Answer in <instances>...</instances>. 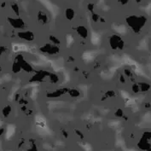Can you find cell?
Instances as JSON below:
<instances>
[{"mask_svg":"<svg viewBox=\"0 0 151 151\" xmlns=\"http://www.w3.org/2000/svg\"><path fill=\"white\" fill-rule=\"evenodd\" d=\"M109 44L112 50H122L125 46L124 40H122L119 35L112 34L109 38Z\"/></svg>","mask_w":151,"mask_h":151,"instance_id":"obj_3","label":"cell"},{"mask_svg":"<svg viewBox=\"0 0 151 151\" xmlns=\"http://www.w3.org/2000/svg\"><path fill=\"white\" fill-rule=\"evenodd\" d=\"M68 90V89H67V88H63V89H58V90H56L55 91L48 92L47 97H50V98H56V97H59L61 96L67 94Z\"/></svg>","mask_w":151,"mask_h":151,"instance_id":"obj_8","label":"cell"},{"mask_svg":"<svg viewBox=\"0 0 151 151\" xmlns=\"http://www.w3.org/2000/svg\"><path fill=\"white\" fill-rule=\"evenodd\" d=\"M87 9H88V10H89V12H91V13L94 12L95 4H92V3H90V4L87 5Z\"/></svg>","mask_w":151,"mask_h":151,"instance_id":"obj_19","label":"cell"},{"mask_svg":"<svg viewBox=\"0 0 151 151\" xmlns=\"http://www.w3.org/2000/svg\"><path fill=\"white\" fill-rule=\"evenodd\" d=\"M12 112V107L9 105V104H7L5 105L3 109H2V114L4 118H7L9 116V114H11Z\"/></svg>","mask_w":151,"mask_h":151,"instance_id":"obj_11","label":"cell"},{"mask_svg":"<svg viewBox=\"0 0 151 151\" xmlns=\"http://www.w3.org/2000/svg\"><path fill=\"white\" fill-rule=\"evenodd\" d=\"M75 32L77 33V35L82 40H87L88 37H89V30H88L87 27L84 25H80V26L76 27Z\"/></svg>","mask_w":151,"mask_h":151,"instance_id":"obj_6","label":"cell"},{"mask_svg":"<svg viewBox=\"0 0 151 151\" xmlns=\"http://www.w3.org/2000/svg\"><path fill=\"white\" fill-rule=\"evenodd\" d=\"M5 50H6L5 48L3 47V46H0V56H2V55L5 52Z\"/></svg>","mask_w":151,"mask_h":151,"instance_id":"obj_23","label":"cell"},{"mask_svg":"<svg viewBox=\"0 0 151 151\" xmlns=\"http://www.w3.org/2000/svg\"><path fill=\"white\" fill-rule=\"evenodd\" d=\"M138 86H139L140 91H142V92L148 91L150 89V86L148 83H145V82H143V83H138Z\"/></svg>","mask_w":151,"mask_h":151,"instance_id":"obj_14","label":"cell"},{"mask_svg":"<svg viewBox=\"0 0 151 151\" xmlns=\"http://www.w3.org/2000/svg\"><path fill=\"white\" fill-rule=\"evenodd\" d=\"M49 40H50V43H51L53 45H58V46L61 45V40L55 35H50Z\"/></svg>","mask_w":151,"mask_h":151,"instance_id":"obj_15","label":"cell"},{"mask_svg":"<svg viewBox=\"0 0 151 151\" xmlns=\"http://www.w3.org/2000/svg\"><path fill=\"white\" fill-rule=\"evenodd\" d=\"M91 20H92L94 22H97L100 20V18H101V16H99L98 14L95 13V12L91 13Z\"/></svg>","mask_w":151,"mask_h":151,"instance_id":"obj_17","label":"cell"},{"mask_svg":"<svg viewBox=\"0 0 151 151\" xmlns=\"http://www.w3.org/2000/svg\"><path fill=\"white\" fill-rule=\"evenodd\" d=\"M128 27L135 33H139L147 22V19L143 16H129L126 19Z\"/></svg>","mask_w":151,"mask_h":151,"instance_id":"obj_1","label":"cell"},{"mask_svg":"<svg viewBox=\"0 0 151 151\" xmlns=\"http://www.w3.org/2000/svg\"><path fill=\"white\" fill-rule=\"evenodd\" d=\"M132 91H133L134 93H138V92L140 91V90H139V86H138V83H135V84L132 86Z\"/></svg>","mask_w":151,"mask_h":151,"instance_id":"obj_18","label":"cell"},{"mask_svg":"<svg viewBox=\"0 0 151 151\" xmlns=\"http://www.w3.org/2000/svg\"><path fill=\"white\" fill-rule=\"evenodd\" d=\"M4 132H5V129H4V127L0 128V137H1L2 136L4 135Z\"/></svg>","mask_w":151,"mask_h":151,"instance_id":"obj_25","label":"cell"},{"mask_svg":"<svg viewBox=\"0 0 151 151\" xmlns=\"http://www.w3.org/2000/svg\"><path fill=\"white\" fill-rule=\"evenodd\" d=\"M40 50L43 54H45L48 56H55L60 52V47L51 43H47L40 46Z\"/></svg>","mask_w":151,"mask_h":151,"instance_id":"obj_2","label":"cell"},{"mask_svg":"<svg viewBox=\"0 0 151 151\" xmlns=\"http://www.w3.org/2000/svg\"><path fill=\"white\" fill-rule=\"evenodd\" d=\"M21 71H22L21 63H20L19 61H17L16 59V61L14 62V63L12 65V72H13L14 73H19Z\"/></svg>","mask_w":151,"mask_h":151,"instance_id":"obj_12","label":"cell"},{"mask_svg":"<svg viewBox=\"0 0 151 151\" xmlns=\"http://www.w3.org/2000/svg\"><path fill=\"white\" fill-rule=\"evenodd\" d=\"M49 80L52 83H57L59 81V77L54 73H49Z\"/></svg>","mask_w":151,"mask_h":151,"instance_id":"obj_16","label":"cell"},{"mask_svg":"<svg viewBox=\"0 0 151 151\" xmlns=\"http://www.w3.org/2000/svg\"><path fill=\"white\" fill-rule=\"evenodd\" d=\"M64 16H65V18L68 22H72L75 18V16H76V11L73 8H71V7H68V8H67L65 9Z\"/></svg>","mask_w":151,"mask_h":151,"instance_id":"obj_9","label":"cell"},{"mask_svg":"<svg viewBox=\"0 0 151 151\" xmlns=\"http://www.w3.org/2000/svg\"><path fill=\"white\" fill-rule=\"evenodd\" d=\"M115 115H116L117 117H122V116H123V111H122L120 109H119L117 111L115 112Z\"/></svg>","mask_w":151,"mask_h":151,"instance_id":"obj_22","label":"cell"},{"mask_svg":"<svg viewBox=\"0 0 151 151\" xmlns=\"http://www.w3.org/2000/svg\"><path fill=\"white\" fill-rule=\"evenodd\" d=\"M119 80H120V82H121V83H126V79H125V76H124L123 74H121V75H120V77H119Z\"/></svg>","mask_w":151,"mask_h":151,"instance_id":"obj_24","label":"cell"},{"mask_svg":"<svg viewBox=\"0 0 151 151\" xmlns=\"http://www.w3.org/2000/svg\"><path fill=\"white\" fill-rule=\"evenodd\" d=\"M27 151H37V147H36V145H35L34 143H32V144L30 145V147L28 148Z\"/></svg>","mask_w":151,"mask_h":151,"instance_id":"obj_21","label":"cell"},{"mask_svg":"<svg viewBox=\"0 0 151 151\" xmlns=\"http://www.w3.org/2000/svg\"><path fill=\"white\" fill-rule=\"evenodd\" d=\"M17 37L21 40H23L25 42H32L35 40V34L34 32L30 30H21L17 32Z\"/></svg>","mask_w":151,"mask_h":151,"instance_id":"obj_5","label":"cell"},{"mask_svg":"<svg viewBox=\"0 0 151 151\" xmlns=\"http://www.w3.org/2000/svg\"><path fill=\"white\" fill-rule=\"evenodd\" d=\"M7 22L8 23L13 27L14 29H18V30H24L26 28V23L23 21L22 18L16 16V17H7Z\"/></svg>","mask_w":151,"mask_h":151,"instance_id":"obj_4","label":"cell"},{"mask_svg":"<svg viewBox=\"0 0 151 151\" xmlns=\"http://www.w3.org/2000/svg\"><path fill=\"white\" fill-rule=\"evenodd\" d=\"M67 94H68L71 97H79L81 96V91L77 88H73V89L68 90Z\"/></svg>","mask_w":151,"mask_h":151,"instance_id":"obj_10","label":"cell"},{"mask_svg":"<svg viewBox=\"0 0 151 151\" xmlns=\"http://www.w3.org/2000/svg\"><path fill=\"white\" fill-rule=\"evenodd\" d=\"M76 133H77V135L80 136V137H81V138H83V137H84V135H83V133H81L80 131L76 130Z\"/></svg>","mask_w":151,"mask_h":151,"instance_id":"obj_26","label":"cell"},{"mask_svg":"<svg viewBox=\"0 0 151 151\" xmlns=\"http://www.w3.org/2000/svg\"><path fill=\"white\" fill-rule=\"evenodd\" d=\"M10 8L12 9V11L14 12V14L16 16H20V7L18 5V4L16 2H12L10 4Z\"/></svg>","mask_w":151,"mask_h":151,"instance_id":"obj_13","label":"cell"},{"mask_svg":"<svg viewBox=\"0 0 151 151\" xmlns=\"http://www.w3.org/2000/svg\"><path fill=\"white\" fill-rule=\"evenodd\" d=\"M37 20L42 26H45L50 22V17L45 10H40L37 14Z\"/></svg>","mask_w":151,"mask_h":151,"instance_id":"obj_7","label":"cell"},{"mask_svg":"<svg viewBox=\"0 0 151 151\" xmlns=\"http://www.w3.org/2000/svg\"><path fill=\"white\" fill-rule=\"evenodd\" d=\"M118 2L121 5L125 6V5H127L128 4L130 3V0H118Z\"/></svg>","mask_w":151,"mask_h":151,"instance_id":"obj_20","label":"cell"}]
</instances>
